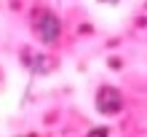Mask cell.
Wrapping results in <instances>:
<instances>
[{
	"mask_svg": "<svg viewBox=\"0 0 147 137\" xmlns=\"http://www.w3.org/2000/svg\"><path fill=\"white\" fill-rule=\"evenodd\" d=\"M32 27H35L38 38L43 40V43H56L59 32H62V24H59L56 14H51V11H35V16H32Z\"/></svg>",
	"mask_w": 147,
	"mask_h": 137,
	"instance_id": "obj_1",
	"label": "cell"
},
{
	"mask_svg": "<svg viewBox=\"0 0 147 137\" xmlns=\"http://www.w3.org/2000/svg\"><path fill=\"white\" fill-rule=\"evenodd\" d=\"M96 108L105 116H115L118 110L123 108V97H120V91L112 89V86H102L99 94H96Z\"/></svg>",
	"mask_w": 147,
	"mask_h": 137,
	"instance_id": "obj_2",
	"label": "cell"
},
{
	"mask_svg": "<svg viewBox=\"0 0 147 137\" xmlns=\"http://www.w3.org/2000/svg\"><path fill=\"white\" fill-rule=\"evenodd\" d=\"M88 137H107V129H96V132H91Z\"/></svg>",
	"mask_w": 147,
	"mask_h": 137,
	"instance_id": "obj_3",
	"label": "cell"
}]
</instances>
